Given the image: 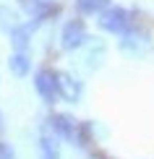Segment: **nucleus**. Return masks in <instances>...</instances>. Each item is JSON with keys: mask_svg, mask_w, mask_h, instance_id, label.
Instances as JSON below:
<instances>
[{"mask_svg": "<svg viewBox=\"0 0 154 159\" xmlns=\"http://www.w3.org/2000/svg\"><path fill=\"white\" fill-rule=\"evenodd\" d=\"M99 26H102L105 31H110V34H125V31L136 29V21H133L131 11L110 5V8H105L99 13Z\"/></svg>", "mask_w": 154, "mask_h": 159, "instance_id": "1", "label": "nucleus"}, {"mask_svg": "<svg viewBox=\"0 0 154 159\" xmlns=\"http://www.w3.org/2000/svg\"><path fill=\"white\" fill-rule=\"evenodd\" d=\"M34 89H37V94L42 97V102L52 104V102L60 97V91H58V73H52V70H47V68L37 70V76H34Z\"/></svg>", "mask_w": 154, "mask_h": 159, "instance_id": "2", "label": "nucleus"}, {"mask_svg": "<svg viewBox=\"0 0 154 159\" xmlns=\"http://www.w3.org/2000/svg\"><path fill=\"white\" fill-rule=\"evenodd\" d=\"M60 39H63V47H65V50H78V47L86 42V26H84V21H81V18L68 21V24L63 26Z\"/></svg>", "mask_w": 154, "mask_h": 159, "instance_id": "3", "label": "nucleus"}, {"mask_svg": "<svg viewBox=\"0 0 154 159\" xmlns=\"http://www.w3.org/2000/svg\"><path fill=\"white\" fill-rule=\"evenodd\" d=\"M47 125L60 138H68V141H76V136H78V123L71 115H52L47 120Z\"/></svg>", "mask_w": 154, "mask_h": 159, "instance_id": "4", "label": "nucleus"}, {"mask_svg": "<svg viewBox=\"0 0 154 159\" xmlns=\"http://www.w3.org/2000/svg\"><path fill=\"white\" fill-rule=\"evenodd\" d=\"M39 159H60V143H58V133L44 125L42 138H39Z\"/></svg>", "mask_w": 154, "mask_h": 159, "instance_id": "5", "label": "nucleus"}, {"mask_svg": "<svg viewBox=\"0 0 154 159\" xmlns=\"http://www.w3.org/2000/svg\"><path fill=\"white\" fill-rule=\"evenodd\" d=\"M18 3H21L24 13H29L31 18H39V21H44L50 13L58 11L55 5H52V0H18Z\"/></svg>", "mask_w": 154, "mask_h": 159, "instance_id": "6", "label": "nucleus"}, {"mask_svg": "<svg viewBox=\"0 0 154 159\" xmlns=\"http://www.w3.org/2000/svg\"><path fill=\"white\" fill-rule=\"evenodd\" d=\"M58 91H60V97H63L65 102H78V97H81V84L73 76H68V73H58Z\"/></svg>", "mask_w": 154, "mask_h": 159, "instance_id": "7", "label": "nucleus"}, {"mask_svg": "<svg viewBox=\"0 0 154 159\" xmlns=\"http://www.w3.org/2000/svg\"><path fill=\"white\" fill-rule=\"evenodd\" d=\"M39 24H42V21H39V18H34V21H29V24L16 26V29L11 31V42H13V47L24 52L26 47H29V42H31V31H34Z\"/></svg>", "mask_w": 154, "mask_h": 159, "instance_id": "8", "label": "nucleus"}, {"mask_svg": "<svg viewBox=\"0 0 154 159\" xmlns=\"http://www.w3.org/2000/svg\"><path fill=\"white\" fill-rule=\"evenodd\" d=\"M8 68H11V73H13V76L24 78L26 73H29V68H31V63H29V57H26V52L16 50V52L11 55V60H8Z\"/></svg>", "mask_w": 154, "mask_h": 159, "instance_id": "9", "label": "nucleus"}, {"mask_svg": "<svg viewBox=\"0 0 154 159\" xmlns=\"http://www.w3.org/2000/svg\"><path fill=\"white\" fill-rule=\"evenodd\" d=\"M76 8L81 16H99L105 8H110V0H76Z\"/></svg>", "mask_w": 154, "mask_h": 159, "instance_id": "10", "label": "nucleus"}, {"mask_svg": "<svg viewBox=\"0 0 154 159\" xmlns=\"http://www.w3.org/2000/svg\"><path fill=\"white\" fill-rule=\"evenodd\" d=\"M16 26H21V24H18L16 11H13V8H8V5H0V29L11 34V31L16 29Z\"/></svg>", "mask_w": 154, "mask_h": 159, "instance_id": "11", "label": "nucleus"}, {"mask_svg": "<svg viewBox=\"0 0 154 159\" xmlns=\"http://www.w3.org/2000/svg\"><path fill=\"white\" fill-rule=\"evenodd\" d=\"M0 159H13V149L3 141H0Z\"/></svg>", "mask_w": 154, "mask_h": 159, "instance_id": "12", "label": "nucleus"}, {"mask_svg": "<svg viewBox=\"0 0 154 159\" xmlns=\"http://www.w3.org/2000/svg\"><path fill=\"white\" fill-rule=\"evenodd\" d=\"M0 130H3V115H0Z\"/></svg>", "mask_w": 154, "mask_h": 159, "instance_id": "13", "label": "nucleus"}]
</instances>
